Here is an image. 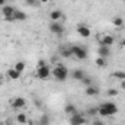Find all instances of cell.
<instances>
[{
	"label": "cell",
	"instance_id": "1",
	"mask_svg": "<svg viewBox=\"0 0 125 125\" xmlns=\"http://www.w3.org/2000/svg\"><path fill=\"white\" fill-rule=\"evenodd\" d=\"M97 109H99L100 116H112L118 112V106L114 102H103L97 106Z\"/></svg>",
	"mask_w": 125,
	"mask_h": 125
},
{
	"label": "cell",
	"instance_id": "2",
	"mask_svg": "<svg viewBox=\"0 0 125 125\" xmlns=\"http://www.w3.org/2000/svg\"><path fill=\"white\" fill-rule=\"evenodd\" d=\"M51 74L54 76V79H57L58 82H64L67 77H68V70L65 65L62 64H57L52 70H51Z\"/></svg>",
	"mask_w": 125,
	"mask_h": 125
},
{
	"label": "cell",
	"instance_id": "3",
	"mask_svg": "<svg viewBox=\"0 0 125 125\" xmlns=\"http://www.w3.org/2000/svg\"><path fill=\"white\" fill-rule=\"evenodd\" d=\"M70 50H71V54H73L76 58H79V60H86V58H87V51H86V48H83V47H80V45H73V47H70Z\"/></svg>",
	"mask_w": 125,
	"mask_h": 125
},
{
	"label": "cell",
	"instance_id": "4",
	"mask_svg": "<svg viewBox=\"0 0 125 125\" xmlns=\"http://www.w3.org/2000/svg\"><path fill=\"white\" fill-rule=\"evenodd\" d=\"M15 12H16V9H13L12 6H7V4H6V6L1 7V13H3V16H4V19L9 21V22H13V21H15V18H13Z\"/></svg>",
	"mask_w": 125,
	"mask_h": 125
},
{
	"label": "cell",
	"instance_id": "5",
	"mask_svg": "<svg viewBox=\"0 0 125 125\" xmlns=\"http://www.w3.org/2000/svg\"><path fill=\"white\" fill-rule=\"evenodd\" d=\"M50 76H51V68H50V65H42V67H38V68H36V77H38V79L45 80V79H48Z\"/></svg>",
	"mask_w": 125,
	"mask_h": 125
},
{
	"label": "cell",
	"instance_id": "6",
	"mask_svg": "<svg viewBox=\"0 0 125 125\" xmlns=\"http://www.w3.org/2000/svg\"><path fill=\"white\" fill-rule=\"evenodd\" d=\"M10 105H12L13 109H23L26 106V100L22 96H16V97H13V100L10 102Z\"/></svg>",
	"mask_w": 125,
	"mask_h": 125
},
{
	"label": "cell",
	"instance_id": "7",
	"mask_svg": "<svg viewBox=\"0 0 125 125\" xmlns=\"http://www.w3.org/2000/svg\"><path fill=\"white\" fill-rule=\"evenodd\" d=\"M86 124V118H84V115H82V114H74V115H71L70 116V125H84Z\"/></svg>",
	"mask_w": 125,
	"mask_h": 125
},
{
	"label": "cell",
	"instance_id": "8",
	"mask_svg": "<svg viewBox=\"0 0 125 125\" xmlns=\"http://www.w3.org/2000/svg\"><path fill=\"white\" fill-rule=\"evenodd\" d=\"M48 28H50V31L52 32V33H55V35H62L64 33V26L60 22H51Z\"/></svg>",
	"mask_w": 125,
	"mask_h": 125
},
{
	"label": "cell",
	"instance_id": "9",
	"mask_svg": "<svg viewBox=\"0 0 125 125\" xmlns=\"http://www.w3.org/2000/svg\"><path fill=\"white\" fill-rule=\"evenodd\" d=\"M77 33H79L82 38H89V36H90V28L80 23V25L77 26Z\"/></svg>",
	"mask_w": 125,
	"mask_h": 125
},
{
	"label": "cell",
	"instance_id": "10",
	"mask_svg": "<svg viewBox=\"0 0 125 125\" xmlns=\"http://www.w3.org/2000/svg\"><path fill=\"white\" fill-rule=\"evenodd\" d=\"M99 42L100 45H106V47H111L114 44V36L112 35H103L99 38Z\"/></svg>",
	"mask_w": 125,
	"mask_h": 125
},
{
	"label": "cell",
	"instance_id": "11",
	"mask_svg": "<svg viewBox=\"0 0 125 125\" xmlns=\"http://www.w3.org/2000/svg\"><path fill=\"white\" fill-rule=\"evenodd\" d=\"M50 18L52 22H58L60 19H64V13L61 10H51L50 12Z\"/></svg>",
	"mask_w": 125,
	"mask_h": 125
},
{
	"label": "cell",
	"instance_id": "12",
	"mask_svg": "<svg viewBox=\"0 0 125 125\" xmlns=\"http://www.w3.org/2000/svg\"><path fill=\"white\" fill-rule=\"evenodd\" d=\"M97 54H99V57L108 58V57L111 55V50H109V47H106V45H100V47L97 48Z\"/></svg>",
	"mask_w": 125,
	"mask_h": 125
},
{
	"label": "cell",
	"instance_id": "13",
	"mask_svg": "<svg viewBox=\"0 0 125 125\" xmlns=\"http://www.w3.org/2000/svg\"><path fill=\"white\" fill-rule=\"evenodd\" d=\"M6 76H7L10 80H18V79L21 77V73H19L18 70H15V68H9L7 73H6Z\"/></svg>",
	"mask_w": 125,
	"mask_h": 125
},
{
	"label": "cell",
	"instance_id": "14",
	"mask_svg": "<svg viewBox=\"0 0 125 125\" xmlns=\"http://www.w3.org/2000/svg\"><path fill=\"white\" fill-rule=\"evenodd\" d=\"M84 93L87 94V96H97L99 94V87H96V86H86V90H84Z\"/></svg>",
	"mask_w": 125,
	"mask_h": 125
},
{
	"label": "cell",
	"instance_id": "15",
	"mask_svg": "<svg viewBox=\"0 0 125 125\" xmlns=\"http://www.w3.org/2000/svg\"><path fill=\"white\" fill-rule=\"evenodd\" d=\"M64 112L67 114V115H74V114H77V108H76V105H73V103H68V105H65V108H64Z\"/></svg>",
	"mask_w": 125,
	"mask_h": 125
},
{
	"label": "cell",
	"instance_id": "16",
	"mask_svg": "<svg viewBox=\"0 0 125 125\" xmlns=\"http://www.w3.org/2000/svg\"><path fill=\"white\" fill-rule=\"evenodd\" d=\"M13 18H15V21H26L28 19V15L25 12H22V10H16L15 15H13Z\"/></svg>",
	"mask_w": 125,
	"mask_h": 125
},
{
	"label": "cell",
	"instance_id": "17",
	"mask_svg": "<svg viewBox=\"0 0 125 125\" xmlns=\"http://www.w3.org/2000/svg\"><path fill=\"white\" fill-rule=\"evenodd\" d=\"M71 76H73V79H74V80H80V82H82V79L86 76V73H84L83 70L77 68V70H74V71H73V74H71Z\"/></svg>",
	"mask_w": 125,
	"mask_h": 125
},
{
	"label": "cell",
	"instance_id": "18",
	"mask_svg": "<svg viewBox=\"0 0 125 125\" xmlns=\"http://www.w3.org/2000/svg\"><path fill=\"white\" fill-rule=\"evenodd\" d=\"M60 55L64 57V58H70V57H73L71 50H70L68 47H61V48H60Z\"/></svg>",
	"mask_w": 125,
	"mask_h": 125
},
{
	"label": "cell",
	"instance_id": "19",
	"mask_svg": "<svg viewBox=\"0 0 125 125\" xmlns=\"http://www.w3.org/2000/svg\"><path fill=\"white\" fill-rule=\"evenodd\" d=\"M112 23H114L115 28H122V26H124V19H122L121 16H115V18L112 19Z\"/></svg>",
	"mask_w": 125,
	"mask_h": 125
},
{
	"label": "cell",
	"instance_id": "20",
	"mask_svg": "<svg viewBox=\"0 0 125 125\" xmlns=\"http://www.w3.org/2000/svg\"><path fill=\"white\" fill-rule=\"evenodd\" d=\"M16 122H18V124H26V122H28L26 114H23V112L18 114V115H16Z\"/></svg>",
	"mask_w": 125,
	"mask_h": 125
},
{
	"label": "cell",
	"instance_id": "21",
	"mask_svg": "<svg viewBox=\"0 0 125 125\" xmlns=\"http://www.w3.org/2000/svg\"><path fill=\"white\" fill-rule=\"evenodd\" d=\"M86 114L90 115V116H96V115H99V109H97V106H92L86 111Z\"/></svg>",
	"mask_w": 125,
	"mask_h": 125
},
{
	"label": "cell",
	"instance_id": "22",
	"mask_svg": "<svg viewBox=\"0 0 125 125\" xmlns=\"http://www.w3.org/2000/svg\"><path fill=\"white\" fill-rule=\"evenodd\" d=\"M25 3L29 7H38V6H41V1L39 0H25Z\"/></svg>",
	"mask_w": 125,
	"mask_h": 125
},
{
	"label": "cell",
	"instance_id": "23",
	"mask_svg": "<svg viewBox=\"0 0 125 125\" xmlns=\"http://www.w3.org/2000/svg\"><path fill=\"white\" fill-rule=\"evenodd\" d=\"M82 83H83V84H86V86H92V84H93V79H92L90 76H87V74H86V76L82 79Z\"/></svg>",
	"mask_w": 125,
	"mask_h": 125
},
{
	"label": "cell",
	"instance_id": "24",
	"mask_svg": "<svg viewBox=\"0 0 125 125\" xmlns=\"http://www.w3.org/2000/svg\"><path fill=\"white\" fill-rule=\"evenodd\" d=\"M15 70H18L19 73H23V70H25V62L23 61H18L15 64V67H13Z\"/></svg>",
	"mask_w": 125,
	"mask_h": 125
},
{
	"label": "cell",
	"instance_id": "25",
	"mask_svg": "<svg viewBox=\"0 0 125 125\" xmlns=\"http://www.w3.org/2000/svg\"><path fill=\"white\" fill-rule=\"evenodd\" d=\"M112 76L118 80H125V71H114Z\"/></svg>",
	"mask_w": 125,
	"mask_h": 125
},
{
	"label": "cell",
	"instance_id": "26",
	"mask_svg": "<svg viewBox=\"0 0 125 125\" xmlns=\"http://www.w3.org/2000/svg\"><path fill=\"white\" fill-rule=\"evenodd\" d=\"M96 65H97V67H106V58L97 57V58H96Z\"/></svg>",
	"mask_w": 125,
	"mask_h": 125
},
{
	"label": "cell",
	"instance_id": "27",
	"mask_svg": "<svg viewBox=\"0 0 125 125\" xmlns=\"http://www.w3.org/2000/svg\"><path fill=\"white\" fill-rule=\"evenodd\" d=\"M48 124H50V121H48V115H42L38 125H48Z\"/></svg>",
	"mask_w": 125,
	"mask_h": 125
},
{
	"label": "cell",
	"instance_id": "28",
	"mask_svg": "<svg viewBox=\"0 0 125 125\" xmlns=\"http://www.w3.org/2000/svg\"><path fill=\"white\" fill-rule=\"evenodd\" d=\"M106 94H108L109 97H114V96H116V94H118V90H116V89H109V90L106 92Z\"/></svg>",
	"mask_w": 125,
	"mask_h": 125
},
{
	"label": "cell",
	"instance_id": "29",
	"mask_svg": "<svg viewBox=\"0 0 125 125\" xmlns=\"http://www.w3.org/2000/svg\"><path fill=\"white\" fill-rule=\"evenodd\" d=\"M92 125H105V122L100 121V119H94L93 122H92Z\"/></svg>",
	"mask_w": 125,
	"mask_h": 125
},
{
	"label": "cell",
	"instance_id": "30",
	"mask_svg": "<svg viewBox=\"0 0 125 125\" xmlns=\"http://www.w3.org/2000/svg\"><path fill=\"white\" fill-rule=\"evenodd\" d=\"M42 65H47V62L44 61V60H39L38 61V67H42Z\"/></svg>",
	"mask_w": 125,
	"mask_h": 125
},
{
	"label": "cell",
	"instance_id": "31",
	"mask_svg": "<svg viewBox=\"0 0 125 125\" xmlns=\"http://www.w3.org/2000/svg\"><path fill=\"white\" fill-rule=\"evenodd\" d=\"M121 89L125 90V80H121Z\"/></svg>",
	"mask_w": 125,
	"mask_h": 125
},
{
	"label": "cell",
	"instance_id": "32",
	"mask_svg": "<svg viewBox=\"0 0 125 125\" xmlns=\"http://www.w3.org/2000/svg\"><path fill=\"white\" fill-rule=\"evenodd\" d=\"M39 1H41V4H45V3H50L51 0H39Z\"/></svg>",
	"mask_w": 125,
	"mask_h": 125
},
{
	"label": "cell",
	"instance_id": "33",
	"mask_svg": "<svg viewBox=\"0 0 125 125\" xmlns=\"http://www.w3.org/2000/svg\"><path fill=\"white\" fill-rule=\"evenodd\" d=\"M0 6H1V7L6 6V0H0Z\"/></svg>",
	"mask_w": 125,
	"mask_h": 125
},
{
	"label": "cell",
	"instance_id": "34",
	"mask_svg": "<svg viewBox=\"0 0 125 125\" xmlns=\"http://www.w3.org/2000/svg\"><path fill=\"white\" fill-rule=\"evenodd\" d=\"M121 47H122V48H125V38L121 41Z\"/></svg>",
	"mask_w": 125,
	"mask_h": 125
},
{
	"label": "cell",
	"instance_id": "35",
	"mask_svg": "<svg viewBox=\"0 0 125 125\" xmlns=\"http://www.w3.org/2000/svg\"><path fill=\"white\" fill-rule=\"evenodd\" d=\"M1 83H3V76L0 74V84H1Z\"/></svg>",
	"mask_w": 125,
	"mask_h": 125
},
{
	"label": "cell",
	"instance_id": "36",
	"mask_svg": "<svg viewBox=\"0 0 125 125\" xmlns=\"http://www.w3.org/2000/svg\"><path fill=\"white\" fill-rule=\"evenodd\" d=\"M0 111H1V105H0Z\"/></svg>",
	"mask_w": 125,
	"mask_h": 125
},
{
	"label": "cell",
	"instance_id": "37",
	"mask_svg": "<svg viewBox=\"0 0 125 125\" xmlns=\"http://www.w3.org/2000/svg\"><path fill=\"white\" fill-rule=\"evenodd\" d=\"M124 1H125V0H124Z\"/></svg>",
	"mask_w": 125,
	"mask_h": 125
}]
</instances>
